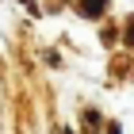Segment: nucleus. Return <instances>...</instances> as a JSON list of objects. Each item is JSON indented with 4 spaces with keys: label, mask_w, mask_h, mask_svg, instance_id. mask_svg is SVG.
<instances>
[{
    "label": "nucleus",
    "mask_w": 134,
    "mask_h": 134,
    "mask_svg": "<svg viewBox=\"0 0 134 134\" xmlns=\"http://www.w3.org/2000/svg\"><path fill=\"white\" fill-rule=\"evenodd\" d=\"M126 42H130V46H134V15H130V19H126Z\"/></svg>",
    "instance_id": "f03ea898"
},
{
    "label": "nucleus",
    "mask_w": 134,
    "mask_h": 134,
    "mask_svg": "<svg viewBox=\"0 0 134 134\" xmlns=\"http://www.w3.org/2000/svg\"><path fill=\"white\" fill-rule=\"evenodd\" d=\"M103 8H107V0H81V4H77V12H81V15H88V19H96Z\"/></svg>",
    "instance_id": "f257e3e1"
}]
</instances>
